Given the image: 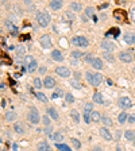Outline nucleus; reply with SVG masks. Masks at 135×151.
I'll return each instance as SVG.
<instances>
[{
  "mask_svg": "<svg viewBox=\"0 0 135 151\" xmlns=\"http://www.w3.org/2000/svg\"><path fill=\"white\" fill-rule=\"evenodd\" d=\"M92 109H93L92 102L85 104V107H84V121H85L86 124H89L90 123V115H92V112H93Z\"/></svg>",
  "mask_w": 135,
  "mask_h": 151,
  "instance_id": "obj_5",
  "label": "nucleus"
},
{
  "mask_svg": "<svg viewBox=\"0 0 135 151\" xmlns=\"http://www.w3.org/2000/svg\"><path fill=\"white\" fill-rule=\"evenodd\" d=\"M124 138H126L127 140H130V142H134L135 140V131H131V129L124 131Z\"/></svg>",
  "mask_w": 135,
  "mask_h": 151,
  "instance_id": "obj_25",
  "label": "nucleus"
},
{
  "mask_svg": "<svg viewBox=\"0 0 135 151\" xmlns=\"http://www.w3.org/2000/svg\"><path fill=\"white\" fill-rule=\"evenodd\" d=\"M51 131H53V128H51V125H50V127H46L45 133H46V135H49V136H51Z\"/></svg>",
  "mask_w": 135,
  "mask_h": 151,
  "instance_id": "obj_45",
  "label": "nucleus"
},
{
  "mask_svg": "<svg viewBox=\"0 0 135 151\" xmlns=\"http://www.w3.org/2000/svg\"><path fill=\"white\" fill-rule=\"evenodd\" d=\"M70 142H72V144L74 146V148H76V150H80V148H81V142L78 140V139L72 138V139H70Z\"/></svg>",
  "mask_w": 135,
  "mask_h": 151,
  "instance_id": "obj_35",
  "label": "nucleus"
},
{
  "mask_svg": "<svg viewBox=\"0 0 135 151\" xmlns=\"http://www.w3.org/2000/svg\"><path fill=\"white\" fill-rule=\"evenodd\" d=\"M74 78H76V80H80L81 78V74L78 73V71H74Z\"/></svg>",
  "mask_w": 135,
  "mask_h": 151,
  "instance_id": "obj_49",
  "label": "nucleus"
},
{
  "mask_svg": "<svg viewBox=\"0 0 135 151\" xmlns=\"http://www.w3.org/2000/svg\"><path fill=\"white\" fill-rule=\"evenodd\" d=\"M101 115H100L97 111H93L92 112V115H90V120L93 121V123H99V121H101Z\"/></svg>",
  "mask_w": 135,
  "mask_h": 151,
  "instance_id": "obj_24",
  "label": "nucleus"
},
{
  "mask_svg": "<svg viewBox=\"0 0 135 151\" xmlns=\"http://www.w3.org/2000/svg\"><path fill=\"white\" fill-rule=\"evenodd\" d=\"M36 98L39 100V101H42V102H47L49 101V98H47V96H46L45 93H42V92H36Z\"/></svg>",
  "mask_w": 135,
  "mask_h": 151,
  "instance_id": "obj_31",
  "label": "nucleus"
},
{
  "mask_svg": "<svg viewBox=\"0 0 135 151\" xmlns=\"http://www.w3.org/2000/svg\"><path fill=\"white\" fill-rule=\"evenodd\" d=\"M5 26L8 27L9 31H12V32H14V35H15V32H18V30H16V26H15V24H14V23L11 22L9 19H7V20H5Z\"/></svg>",
  "mask_w": 135,
  "mask_h": 151,
  "instance_id": "obj_29",
  "label": "nucleus"
},
{
  "mask_svg": "<svg viewBox=\"0 0 135 151\" xmlns=\"http://www.w3.org/2000/svg\"><path fill=\"white\" fill-rule=\"evenodd\" d=\"M103 124L104 125H107V127H111V125H113V121L111 117H108V116H103Z\"/></svg>",
  "mask_w": 135,
  "mask_h": 151,
  "instance_id": "obj_32",
  "label": "nucleus"
},
{
  "mask_svg": "<svg viewBox=\"0 0 135 151\" xmlns=\"http://www.w3.org/2000/svg\"><path fill=\"white\" fill-rule=\"evenodd\" d=\"M50 150H51V148H50L47 142H41L39 144H38V151H50Z\"/></svg>",
  "mask_w": 135,
  "mask_h": 151,
  "instance_id": "obj_28",
  "label": "nucleus"
},
{
  "mask_svg": "<svg viewBox=\"0 0 135 151\" xmlns=\"http://www.w3.org/2000/svg\"><path fill=\"white\" fill-rule=\"evenodd\" d=\"M103 66H104V63H103V61H101L100 58H95L93 61H92V67L96 69V70H101Z\"/></svg>",
  "mask_w": 135,
  "mask_h": 151,
  "instance_id": "obj_15",
  "label": "nucleus"
},
{
  "mask_svg": "<svg viewBox=\"0 0 135 151\" xmlns=\"http://www.w3.org/2000/svg\"><path fill=\"white\" fill-rule=\"evenodd\" d=\"M124 42H126L127 44H134L135 43V34H132V32L124 34Z\"/></svg>",
  "mask_w": 135,
  "mask_h": 151,
  "instance_id": "obj_16",
  "label": "nucleus"
},
{
  "mask_svg": "<svg viewBox=\"0 0 135 151\" xmlns=\"http://www.w3.org/2000/svg\"><path fill=\"white\" fill-rule=\"evenodd\" d=\"M103 57L107 59L108 62H115V57H113L111 53H108V51H105V53L103 54Z\"/></svg>",
  "mask_w": 135,
  "mask_h": 151,
  "instance_id": "obj_34",
  "label": "nucleus"
},
{
  "mask_svg": "<svg viewBox=\"0 0 135 151\" xmlns=\"http://www.w3.org/2000/svg\"><path fill=\"white\" fill-rule=\"evenodd\" d=\"M134 73H135V67H134Z\"/></svg>",
  "mask_w": 135,
  "mask_h": 151,
  "instance_id": "obj_54",
  "label": "nucleus"
},
{
  "mask_svg": "<svg viewBox=\"0 0 135 151\" xmlns=\"http://www.w3.org/2000/svg\"><path fill=\"white\" fill-rule=\"evenodd\" d=\"M55 73H57L59 77H63V78L70 77V69L66 66H57L55 67Z\"/></svg>",
  "mask_w": 135,
  "mask_h": 151,
  "instance_id": "obj_6",
  "label": "nucleus"
},
{
  "mask_svg": "<svg viewBox=\"0 0 135 151\" xmlns=\"http://www.w3.org/2000/svg\"><path fill=\"white\" fill-rule=\"evenodd\" d=\"M128 123H131V124H134L135 123V113H132V115L128 116Z\"/></svg>",
  "mask_w": 135,
  "mask_h": 151,
  "instance_id": "obj_44",
  "label": "nucleus"
},
{
  "mask_svg": "<svg viewBox=\"0 0 135 151\" xmlns=\"http://www.w3.org/2000/svg\"><path fill=\"white\" fill-rule=\"evenodd\" d=\"M134 146H135V140H134Z\"/></svg>",
  "mask_w": 135,
  "mask_h": 151,
  "instance_id": "obj_55",
  "label": "nucleus"
},
{
  "mask_svg": "<svg viewBox=\"0 0 135 151\" xmlns=\"http://www.w3.org/2000/svg\"><path fill=\"white\" fill-rule=\"evenodd\" d=\"M42 85H43V82H42V80H41L39 77H35V78H34V86H35V88H42Z\"/></svg>",
  "mask_w": 135,
  "mask_h": 151,
  "instance_id": "obj_40",
  "label": "nucleus"
},
{
  "mask_svg": "<svg viewBox=\"0 0 135 151\" xmlns=\"http://www.w3.org/2000/svg\"><path fill=\"white\" fill-rule=\"evenodd\" d=\"M57 147H58L61 151H70L69 148H68V146H65V144H61V143H57Z\"/></svg>",
  "mask_w": 135,
  "mask_h": 151,
  "instance_id": "obj_42",
  "label": "nucleus"
},
{
  "mask_svg": "<svg viewBox=\"0 0 135 151\" xmlns=\"http://www.w3.org/2000/svg\"><path fill=\"white\" fill-rule=\"evenodd\" d=\"M1 108H5V98H1Z\"/></svg>",
  "mask_w": 135,
  "mask_h": 151,
  "instance_id": "obj_51",
  "label": "nucleus"
},
{
  "mask_svg": "<svg viewBox=\"0 0 135 151\" xmlns=\"http://www.w3.org/2000/svg\"><path fill=\"white\" fill-rule=\"evenodd\" d=\"M36 20H38V23H39L41 27H47L49 26L50 20H51V18H50V15L47 12H39L38 15H36Z\"/></svg>",
  "mask_w": 135,
  "mask_h": 151,
  "instance_id": "obj_4",
  "label": "nucleus"
},
{
  "mask_svg": "<svg viewBox=\"0 0 135 151\" xmlns=\"http://www.w3.org/2000/svg\"><path fill=\"white\" fill-rule=\"evenodd\" d=\"M34 61H35V59H34L31 55H26V57H24V61H23V63H24V65H27V66H30V65H31Z\"/></svg>",
  "mask_w": 135,
  "mask_h": 151,
  "instance_id": "obj_36",
  "label": "nucleus"
},
{
  "mask_svg": "<svg viewBox=\"0 0 135 151\" xmlns=\"http://www.w3.org/2000/svg\"><path fill=\"white\" fill-rule=\"evenodd\" d=\"M70 86L74 89H82V84H81L78 80H76V78L70 80Z\"/></svg>",
  "mask_w": 135,
  "mask_h": 151,
  "instance_id": "obj_30",
  "label": "nucleus"
},
{
  "mask_svg": "<svg viewBox=\"0 0 135 151\" xmlns=\"http://www.w3.org/2000/svg\"><path fill=\"white\" fill-rule=\"evenodd\" d=\"M85 15L86 16H89V18H92L95 15V8L93 7H86L85 8Z\"/></svg>",
  "mask_w": 135,
  "mask_h": 151,
  "instance_id": "obj_38",
  "label": "nucleus"
},
{
  "mask_svg": "<svg viewBox=\"0 0 135 151\" xmlns=\"http://www.w3.org/2000/svg\"><path fill=\"white\" fill-rule=\"evenodd\" d=\"M53 139H54V142H62V139H63V135L61 132H55L54 133V136H53Z\"/></svg>",
  "mask_w": 135,
  "mask_h": 151,
  "instance_id": "obj_37",
  "label": "nucleus"
},
{
  "mask_svg": "<svg viewBox=\"0 0 135 151\" xmlns=\"http://www.w3.org/2000/svg\"><path fill=\"white\" fill-rule=\"evenodd\" d=\"M92 101H93L95 104H99V105L104 104V97H103V94L100 93V92H96V93L93 94V97H92Z\"/></svg>",
  "mask_w": 135,
  "mask_h": 151,
  "instance_id": "obj_14",
  "label": "nucleus"
},
{
  "mask_svg": "<svg viewBox=\"0 0 135 151\" xmlns=\"http://www.w3.org/2000/svg\"><path fill=\"white\" fill-rule=\"evenodd\" d=\"M65 16H66L68 19H70V20H73V19H74V15H73V13H70V12H65Z\"/></svg>",
  "mask_w": 135,
  "mask_h": 151,
  "instance_id": "obj_47",
  "label": "nucleus"
},
{
  "mask_svg": "<svg viewBox=\"0 0 135 151\" xmlns=\"http://www.w3.org/2000/svg\"><path fill=\"white\" fill-rule=\"evenodd\" d=\"M115 47H116V46H115L113 42H109V40H103V42H101V49H104L105 51H108V53L113 51Z\"/></svg>",
  "mask_w": 135,
  "mask_h": 151,
  "instance_id": "obj_10",
  "label": "nucleus"
},
{
  "mask_svg": "<svg viewBox=\"0 0 135 151\" xmlns=\"http://www.w3.org/2000/svg\"><path fill=\"white\" fill-rule=\"evenodd\" d=\"M127 120H128V115H127L126 112L123 111L122 113H119V116H117V121H119L120 124H124Z\"/></svg>",
  "mask_w": 135,
  "mask_h": 151,
  "instance_id": "obj_27",
  "label": "nucleus"
},
{
  "mask_svg": "<svg viewBox=\"0 0 135 151\" xmlns=\"http://www.w3.org/2000/svg\"><path fill=\"white\" fill-rule=\"evenodd\" d=\"M70 9H72L73 12H81L82 5H81V3H78V1H73V3H70Z\"/></svg>",
  "mask_w": 135,
  "mask_h": 151,
  "instance_id": "obj_22",
  "label": "nucleus"
},
{
  "mask_svg": "<svg viewBox=\"0 0 135 151\" xmlns=\"http://www.w3.org/2000/svg\"><path fill=\"white\" fill-rule=\"evenodd\" d=\"M42 123H43L46 127H50V123H51V120H50V116H49V115L42 116Z\"/></svg>",
  "mask_w": 135,
  "mask_h": 151,
  "instance_id": "obj_39",
  "label": "nucleus"
},
{
  "mask_svg": "<svg viewBox=\"0 0 135 151\" xmlns=\"http://www.w3.org/2000/svg\"><path fill=\"white\" fill-rule=\"evenodd\" d=\"M51 58H53L54 61H57V62H62L63 61V55L59 50H53L51 51Z\"/></svg>",
  "mask_w": 135,
  "mask_h": 151,
  "instance_id": "obj_13",
  "label": "nucleus"
},
{
  "mask_svg": "<svg viewBox=\"0 0 135 151\" xmlns=\"http://www.w3.org/2000/svg\"><path fill=\"white\" fill-rule=\"evenodd\" d=\"M92 151H103V148H101V147H99V146H96V147H93V148H92Z\"/></svg>",
  "mask_w": 135,
  "mask_h": 151,
  "instance_id": "obj_50",
  "label": "nucleus"
},
{
  "mask_svg": "<svg viewBox=\"0 0 135 151\" xmlns=\"http://www.w3.org/2000/svg\"><path fill=\"white\" fill-rule=\"evenodd\" d=\"M70 117H72V120L74 121V123H80V113H78V111L77 109H72L70 111Z\"/></svg>",
  "mask_w": 135,
  "mask_h": 151,
  "instance_id": "obj_23",
  "label": "nucleus"
},
{
  "mask_svg": "<svg viewBox=\"0 0 135 151\" xmlns=\"http://www.w3.org/2000/svg\"><path fill=\"white\" fill-rule=\"evenodd\" d=\"M55 93H57L59 97H61V96H63V90L61 88H57V89H55Z\"/></svg>",
  "mask_w": 135,
  "mask_h": 151,
  "instance_id": "obj_46",
  "label": "nucleus"
},
{
  "mask_svg": "<svg viewBox=\"0 0 135 151\" xmlns=\"http://www.w3.org/2000/svg\"><path fill=\"white\" fill-rule=\"evenodd\" d=\"M119 59H120L122 62H126V63H130L132 59H134V55L128 51H120L119 53Z\"/></svg>",
  "mask_w": 135,
  "mask_h": 151,
  "instance_id": "obj_9",
  "label": "nucleus"
},
{
  "mask_svg": "<svg viewBox=\"0 0 135 151\" xmlns=\"http://www.w3.org/2000/svg\"><path fill=\"white\" fill-rule=\"evenodd\" d=\"M47 115H49L53 120H58L59 119L58 112H57V109H54V108H47Z\"/></svg>",
  "mask_w": 135,
  "mask_h": 151,
  "instance_id": "obj_21",
  "label": "nucleus"
},
{
  "mask_svg": "<svg viewBox=\"0 0 135 151\" xmlns=\"http://www.w3.org/2000/svg\"><path fill=\"white\" fill-rule=\"evenodd\" d=\"M63 3L62 1H59V0H53V1H50V8L51 9H55V11H58V9L62 8Z\"/></svg>",
  "mask_w": 135,
  "mask_h": 151,
  "instance_id": "obj_19",
  "label": "nucleus"
},
{
  "mask_svg": "<svg viewBox=\"0 0 135 151\" xmlns=\"http://www.w3.org/2000/svg\"><path fill=\"white\" fill-rule=\"evenodd\" d=\"M70 43L73 46H76V47H81V49H85V47L89 46V42H88L85 36H73Z\"/></svg>",
  "mask_w": 135,
  "mask_h": 151,
  "instance_id": "obj_3",
  "label": "nucleus"
},
{
  "mask_svg": "<svg viewBox=\"0 0 135 151\" xmlns=\"http://www.w3.org/2000/svg\"><path fill=\"white\" fill-rule=\"evenodd\" d=\"M14 129H15L16 133H19V135H23L24 131H26V129H24V125H23L20 121H16V123L14 124Z\"/></svg>",
  "mask_w": 135,
  "mask_h": 151,
  "instance_id": "obj_18",
  "label": "nucleus"
},
{
  "mask_svg": "<svg viewBox=\"0 0 135 151\" xmlns=\"http://www.w3.org/2000/svg\"><path fill=\"white\" fill-rule=\"evenodd\" d=\"M117 104H119V107H120L122 109H128V108H131V105H132L131 100L127 97V96L119 98V100H117Z\"/></svg>",
  "mask_w": 135,
  "mask_h": 151,
  "instance_id": "obj_8",
  "label": "nucleus"
},
{
  "mask_svg": "<svg viewBox=\"0 0 135 151\" xmlns=\"http://www.w3.org/2000/svg\"><path fill=\"white\" fill-rule=\"evenodd\" d=\"M85 78L88 81V84L92 86H99L100 82L103 81V76L100 73H92V71H86L85 73Z\"/></svg>",
  "mask_w": 135,
  "mask_h": 151,
  "instance_id": "obj_1",
  "label": "nucleus"
},
{
  "mask_svg": "<svg viewBox=\"0 0 135 151\" xmlns=\"http://www.w3.org/2000/svg\"><path fill=\"white\" fill-rule=\"evenodd\" d=\"M93 59H95V58L92 57V54H90V53L85 55V61H86V62H90V63H92V61H93Z\"/></svg>",
  "mask_w": 135,
  "mask_h": 151,
  "instance_id": "obj_43",
  "label": "nucleus"
},
{
  "mask_svg": "<svg viewBox=\"0 0 135 151\" xmlns=\"http://www.w3.org/2000/svg\"><path fill=\"white\" fill-rule=\"evenodd\" d=\"M27 120H28L31 124H38L39 121H42V117H41L39 112H38L36 108H34V107L30 108V111L27 113Z\"/></svg>",
  "mask_w": 135,
  "mask_h": 151,
  "instance_id": "obj_2",
  "label": "nucleus"
},
{
  "mask_svg": "<svg viewBox=\"0 0 135 151\" xmlns=\"http://www.w3.org/2000/svg\"><path fill=\"white\" fill-rule=\"evenodd\" d=\"M39 43L42 44L43 49H49V47H51V38H50L49 34H43V35L41 36Z\"/></svg>",
  "mask_w": 135,
  "mask_h": 151,
  "instance_id": "obj_7",
  "label": "nucleus"
},
{
  "mask_svg": "<svg viewBox=\"0 0 135 151\" xmlns=\"http://www.w3.org/2000/svg\"><path fill=\"white\" fill-rule=\"evenodd\" d=\"M50 151H51V150H50Z\"/></svg>",
  "mask_w": 135,
  "mask_h": 151,
  "instance_id": "obj_56",
  "label": "nucleus"
},
{
  "mask_svg": "<svg viewBox=\"0 0 135 151\" xmlns=\"http://www.w3.org/2000/svg\"><path fill=\"white\" fill-rule=\"evenodd\" d=\"M36 69H38V62H36V61H34V62H32L30 66L27 67V71H28V73H34Z\"/></svg>",
  "mask_w": 135,
  "mask_h": 151,
  "instance_id": "obj_33",
  "label": "nucleus"
},
{
  "mask_svg": "<svg viewBox=\"0 0 135 151\" xmlns=\"http://www.w3.org/2000/svg\"><path fill=\"white\" fill-rule=\"evenodd\" d=\"M100 135H101V138L103 139H105L107 142H111L113 139V136H112V133L108 131V128H105V127H103V128H100Z\"/></svg>",
  "mask_w": 135,
  "mask_h": 151,
  "instance_id": "obj_11",
  "label": "nucleus"
},
{
  "mask_svg": "<svg viewBox=\"0 0 135 151\" xmlns=\"http://www.w3.org/2000/svg\"><path fill=\"white\" fill-rule=\"evenodd\" d=\"M16 117H18V116H16V113H15V112H12V111L5 112V115H4L5 121H9V123H11V121H15V120H16Z\"/></svg>",
  "mask_w": 135,
  "mask_h": 151,
  "instance_id": "obj_17",
  "label": "nucleus"
},
{
  "mask_svg": "<svg viewBox=\"0 0 135 151\" xmlns=\"http://www.w3.org/2000/svg\"><path fill=\"white\" fill-rule=\"evenodd\" d=\"M65 100H66V102L72 104V102H74V96L72 93H65Z\"/></svg>",
  "mask_w": 135,
  "mask_h": 151,
  "instance_id": "obj_41",
  "label": "nucleus"
},
{
  "mask_svg": "<svg viewBox=\"0 0 135 151\" xmlns=\"http://www.w3.org/2000/svg\"><path fill=\"white\" fill-rule=\"evenodd\" d=\"M43 86L45 88H54L55 86V80H54L53 77H50V76H47L45 78V81H43Z\"/></svg>",
  "mask_w": 135,
  "mask_h": 151,
  "instance_id": "obj_12",
  "label": "nucleus"
},
{
  "mask_svg": "<svg viewBox=\"0 0 135 151\" xmlns=\"http://www.w3.org/2000/svg\"><path fill=\"white\" fill-rule=\"evenodd\" d=\"M120 135H122L120 131H116V138H120Z\"/></svg>",
  "mask_w": 135,
  "mask_h": 151,
  "instance_id": "obj_52",
  "label": "nucleus"
},
{
  "mask_svg": "<svg viewBox=\"0 0 135 151\" xmlns=\"http://www.w3.org/2000/svg\"><path fill=\"white\" fill-rule=\"evenodd\" d=\"M39 73L41 74H45L46 73V66H41L39 67Z\"/></svg>",
  "mask_w": 135,
  "mask_h": 151,
  "instance_id": "obj_48",
  "label": "nucleus"
},
{
  "mask_svg": "<svg viewBox=\"0 0 135 151\" xmlns=\"http://www.w3.org/2000/svg\"><path fill=\"white\" fill-rule=\"evenodd\" d=\"M86 54H84L82 51H80V50H73L72 53H70V57L73 58V59H81L82 57H85Z\"/></svg>",
  "mask_w": 135,
  "mask_h": 151,
  "instance_id": "obj_20",
  "label": "nucleus"
},
{
  "mask_svg": "<svg viewBox=\"0 0 135 151\" xmlns=\"http://www.w3.org/2000/svg\"><path fill=\"white\" fill-rule=\"evenodd\" d=\"M113 16H115L117 20H120V22H124V19H126V15H124V12H123V11H120V9L115 11V12H113Z\"/></svg>",
  "mask_w": 135,
  "mask_h": 151,
  "instance_id": "obj_26",
  "label": "nucleus"
},
{
  "mask_svg": "<svg viewBox=\"0 0 135 151\" xmlns=\"http://www.w3.org/2000/svg\"><path fill=\"white\" fill-rule=\"evenodd\" d=\"M116 151H122V147H120V146H117V147H116Z\"/></svg>",
  "mask_w": 135,
  "mask_h": 151,
  "instance_id": "obj_53",
  "label": "nucleus"
}]
</instances>
